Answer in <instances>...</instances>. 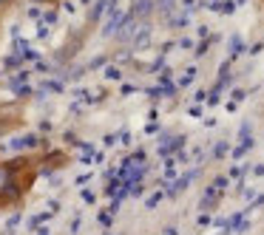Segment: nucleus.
I'll return each mask as SVG.
<instances>
[{"instance_id":"1","label":"nucleus","mask_w":264,"mask_h":235,"mask_svg":"<svg viewBox=\"0 0 264 235\" xmlns=\"http://www.w3.org/2000/svg\"><path fill=\"white\" fill-rule=\"evenodd\" d=\"M151 11V0H134V17H145Z\"/></svg>"},{"instance_id":"2","label":"nucleus","mask_w":264,"mask_h":235,"mask_svg":"<svg viewBox=\"0 0 264 235\" xmlns=\"http://www.w3.org/2000/svg\"><path fill=\"white\" fill-rule=\"evenodd\" d=\"M0 3H6V0H0Z\"/></svg>"}]
</instances>
